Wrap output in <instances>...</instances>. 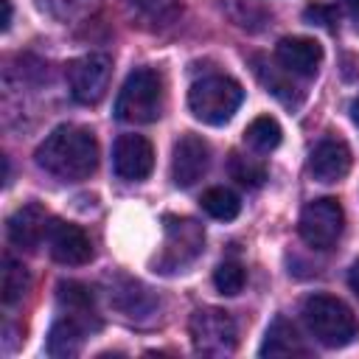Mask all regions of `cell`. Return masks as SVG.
Wrapping results in <instances>:
<instances>
[{
  "label": "cell",
  "instance_id": "1",
  "mask_svg": "<svg viewBox=\"0 0 359 359\" xmlns=\"http://www.w3.org/2000/svg\"><path fill=\"white\" fill-rule=\"evenodd\" d=\"M34 157L36 165L53 174L56 180H87L98 165V140L84 126L62 123L36 146Z\"/></svg>",
  "mask_w": 359,
  "mask_h": 359
},
{
  "label": "cell",
  "instance_id": "2",
  "mask_svg": "<svg viewBox=\"0 0 359 359\" xmlns=\"http://www.w3.org/2000/svg\"><path fill=\"white\" fill-rule=\"evenodd\" d=\"M303 323L309 325L311 337L325 348H345L359 337L356 314L334 294H309L303 300Z\"/></svg>",
  "mask_w": 359,
  "mask_h": 359
},
{
  "label": "cell",
  "instance_id": "3",
  "mask_svg": "<svg viewBox=\"0 0 359 359\" xmlns=\"http://www.w3.org/2000/svg\"><path fill=\"white\" fill-rule=\"evenodd\" d=\"M163 115V79L151 67H137L126 76L118 98L115 118L123 123H151Z\"/></svg>",
  "mask_w": 359,
  "mask_h": 359
},
{
  "label": "cell",
  "instance_id": "4",
  "mask_svg": "<svg viewBox=\"0 0 359 359\" xmlns=\"http://www.w3.org/2000/svg\"><path fill=\"white\" fill-rule=\"evenodd\" d=\"M241 101H244V90L230 76H205L194 81L188 90V107L194 118L210 126L227 123L241 107Z\"/></svg>",
  "mask_w": 359,
  "mask_h": 359
},
{
  "label": "cell",
  "instance_id": "5",
  "mask_svg": "<svg viewBox=\"0 0 359 359\" xmlns=\"http://www.w3.org/2000/svg\"><path fill=\"white\" fill-rule=\"evenodd\" d=\"M188 331H191V342L199 353L205 356H222V353H230L236 348V320L224 311V309H213V306H205V309H196L191 314V323H188Z\"/></svg>",
  "mask_w": 359,
  "mask_h": 359
},
{
  "label": "cell",
  "instance_id": "6",
  "mask_svg": "<svg viewBox=\"0 0 359 359\" xmlns=\"http://www.w3.org/2000/svg\"><path fill=\"white\" fill-rule=\"evenodd\" d=\"M345 227V213L342 205L334 196H323V199H311L303 210H300V238L314 247V250H328L337 244V238L342 236Z\"/></svg>",
  "mask_w": 359,
  "mask_h": 359
},
{
  "label": "cell",
  "instance_id": "7",
  "mask_svg": "<svg viewBox=\"0 0 359 359\" xmlns=\"http://www.w3.org/2000/svg\"><path fill=\"white\" fill-rule=\"evenodd\" d=\"M67 84H70V95L79 104H98L107 90H109V79H112V62L107 53H87L79 56L67 65Z\"/></svg>",
  "mask_w": 359,
  "mask_h": 359
},
{
  "label": "cell",
  "instance_id": "8",
  "mask_svg": "<svg viewBox=\"0 0 359 359\" xmlns=\"http://www.w3.org/2000/svg\"><path fill=\"white\" fill-rule=\"evenodd\" d=\"M202 247H205V230L199 222L168 216L165 219V244H163V252L157 258V266L163 272L182 269L185 264H191L202 252Z\"/></svg>",
  "mask_w": 359,
  "mask_h": 359
},
{
  "label": "cell",
  "instance_id": "9",
  "mask_svg": "<svg viewBox=\"0 0 359 359\" xmlns=\"http://www.w3.org/2000/svg\"><path fill=\"white\" fill-rule=\"evenodd\" d=\"M210 163V149L199 135H182L174 143L171 151V180L180 188H191L194 182H199L208 171Z\"/></svg>",
  "mask_w": 359,
  "mask_h": 359
},
{
  "label": "cell",
  "instance_id": "10",
  "mask_svg": "<svg viewBox=\"0 0 359 359\" xmlns=\"http://www.w3.org/2000/svg\"><path fill=\"white\" fill-rule=\"evenodd\" d=\"M112 168L121 180H146L154 168V149L143 135H121L112 149Z\"/></svg>",
  "mask_w": 359,
  "mask_h": 359
},
{
  "label": "cell",
  "instance_id": "11",
  "mask_svg": "<svg viewBox=\"0 0 359 359\" xmlns=\"http://www.w3.org/2000/svg\"><path fill=\"white\" fill-rule=\"evenodd\" d=\"M6 230H8V241L14 247H20L25 252H34L42 244V238H48V230H50L48 210L39 202H25L8 216Z\"/></svg>",
  "mask_w": 359,
  "mask_h": 359
},
{
  "label": "cell",
  "instance_id": "12",
  "mask_svg": "<svg viewBox=\"0 0 359 359\" xmlns=\"http://www.w3.org/2000/svg\"><path fill=\"white\" fill-rule=\"evenodd\" d=\"M48 250H50L53 261H59L65 266H81L93 258L90 236L79 224H70V222H50Z\"/></svg>",
  "mask_w": 359,
  "mask_h": 359
},
{
  "label": "cell",
  "instance_id": "13",
  "mask_svg": "<svg viewBox=\"0 0 359 359\" xmlns=\"http://www.w3.org/2000/svg\"><path fill=\"white\" fill-rule=\"evenodd\" d=\"M351 171V149L342 137H323L309 154V174L317 182H339Z\"/></svg>",
  "mask_w": 359,
  "mask_h": 359
},
{
  "label": "cell",
  "instance_id": "14",
  "mask_svg": "<svg viewBox=\"0 0 359 359\" xmlns=\"http://www.w3.org/2000/svg\"><path fill=\"white\" fill-rule=\"evenodd\" d=\"M275 62L294 76H314L323 62V45L311 36H283L275 45Z\"/></svg>",
  "mask_w": 359,
  "mask_h": 359
},
{
  "label": "cell",
  "instance_id": "15",
  "mask_svg": "<svg viewBox=\"0 0 359 359\" xmlns=\"http://www.w3.org/2000/svg\"><path fill=\"white\" fill-rule=\"evenodd\" d=\"M258 353L261 356H294V353H309V348L303 345V337L286 317H275L264 334Z\"/></svg>",
  "mask_w": 359,
  "mask_h": 359
},
{
  "label": "cell",
  "instance_id": "16",
  "mask_svg": "<svg viewBox=\"0 0 359 359\" xmlns=\"http://www.w3.org/2000/svg\"><path fill=\"white\" fill-rule=\"evenodd\" d=\"M81 342H84V331H81V323L70 314V317H62L50 325L48 331V356L53 359H70L81 351Z\"/></svg>",
  "mask_w": 359,
  "mask_h": 359
},
{
  "label": "cell",
  "instance_id": "17",
  "mask_svg": "<svg viewBox=\"0 0 359 359\" xmlns=\"http://www.w3.org/2000/svg\"><path fill=\"white\" fill-rule=\"evenodd\" d=\"M129 14L135 25L146 31H160L177 20L180 3L177 0H129Z\"/></svg>",
  "mask_w": 359,
  "mask_h": 359
},
{
  "label": "cell",
  "instance_id": "18",
  "mask_svg": "<svg viewBox=\"0 0 359 359\" xmlns=\"http://www.w3.org/2000/svg\"><path fill=\"white\" fill-rule=\"evenodd\" d=\"M252 67H255V76H258V81L266 87V93H272L278 101H283L286 107H297L300 104V93H297V87L292 84V79H283L280 76V70L283 67H275V65H269L264 56H252Z\"/></svg>",
  "mask_w": 359,
  "mask_h": 359
},
{
  "label": "cell",
  "instance_id": "19",
  "mask_svg": "<svg viewBox=\"0 0 359 359\" xmlns=\"http://www.w3.org/2000/svg\"><path fill=\"white\" fill-rule=\"evenodd\" d=\"M31 286L28 269L22 266V261H17L14 255H3V272H0V294L6 306H14L17 300L25 297Z\"/></svg>",
  "mask_w": 359,
  "mask_h": 359
},
{
  "label": "cell",
  "instance_id": "20",
  "mask_svg": "<svg viewBox=\"0 0 359 359\" xmlns=\"http://www.w3.org/2000/svg\"><path fill=\"white\" fill-rule=\"evenodd\" d=\"M283 132L280 123L272 115H258L255 121H250V126L244 129V143L255 151H272L280 143Z\"/></svg>",
  "mask_w": 359,
  "mask_h": 359
},
{
  "label": "cell",
  "instance_id": "21",
  "mask_svg": "<svg viewBox=\"0 0 359 359\" xmlns=\"http://www.w3.org/2000/svg\"><path fill=\"white\" fill-rule=\"evenodd\" d=\"M199 205H202V210H205L208 216H213V219H219V222H230V219H236L238 210H241L238 196H236L230 188H222V185L208 188V191L202 194Z\"/></svg>",
  "mask_w": 359,
  "mask_h": 359
},
{
  "label": "cell",
  "instance_id": "22",
  "mask_svg": "<svg viewBox=\"0 0 359 359\" xmlns=\"http://www.w3.org/2000/svg\"><path fill=\"white\" fill-rule=\"evenodd\" d=\"M36 8L59 22H73L98 8V0H34Z\"/></svg>",
  "mask_w": 359,
  "mask_h": 359
},
{
  "label": "cell",
  "instance_id": "23",
  "mask_svg": "<svg viewBox=\"0 0 359 359\" xmlns=\"http://www.w3.org/2000/svg\"><path fill=\"white\" fill-rule=\"evenodd\" d=\"M56 300H59V306H62L65 311H70L73 317L87 314V311L93 309V292H90V286H84V283H79V280H62V283L56 286Z\"/></svg>",
  "mask_w": 359,
  "mask_h": 359
},
{
  "label": "cell",
  "instance_id": "24",
  "mask_svg": "<svg viewBox=\"0 0 359 359\" xmlns=\"http://www.w3.org/2000/svg\"><path fill=\"white\" fill-rule=\"evenodd\" d=\"M227 168H230V177L238 180V182L247 185V188H258V185L266 180V165H264L261 160H255V157H244V154H238V151L230 154Z\"/></svg>",
  "mask_w": 359,
  "mask_h": 359
},
{
  "label": "cell",
  "instance_id": "25",
  "mask_svg": "<svg viewBox=\"0 0 359 359\" xmlns=\"http://www.w3.org/2000/svg\"><path fill=\"white\" fill-rule=\"evenodd\" d=\"M244 280H247V275H244L241 264H236V261H224V264H219L216 272H213V286H216L222 294H227V297L238 294V292L244 289Z\"/></svg>",
  "mask_w": 359,
  "mask_h": 359
},
{
  "label": "cell",
  "instance_id": "26",
  "mask_svg": "<svg viewBox=\"0 0 359 359\" xmlns=\"http://www.w3.org/2000/svg\"><path fill=\"white\" fill-rule=\"evenodd\" d=\"M303 17H306V22H311V25H323V28H331V25L337 22V8H334V6H323V3H314V6H309V8L303 11Z\"/></svg>",
  "mask_w": 359,
  "mask_h": 359
},
{
  "label": "cell",
  "instance_id": "27",
  "mask_svg": "<svg viewBox=\"0 0 359 359\" xmlns=\"http://www.w3.org/2000/svg\"><path fill=\"white\" fill-rule=\"evenodd\" d=\"M348 286H351L353 294L359 297V258L353 261V266H351V272H348Z\"/></svg>",
  "mask_w": 359,
  "mask_h": 359
},
{
  "label": "cell",
  "instance_id": "28",
  "mask_svg": "<svg viewBox=\"0 0 359 359\" xmlns=\"http://www.w3.org/2000/svg\"><path fill=\"white\" fill-rule=\"evenodd\" d=\"M0 6H3V31H8V25H11V0H0Z\"/></svg>",
  "mask_w": 359,
  "mask_h": 359
},
{
  "label": "cell",
  "instance_id": "29",
  "mask_svg": "<svg viewBox=\"0 0 359 359\" xmlns=\"http://www.w3.org/2000/svg\"><path fill=\"white\" fill-rule=\"evenodd\" d=\"M351 118H353V123L359 126V95L351 101Z\"/></svg>",
  "mask_w": 359,
  "mask_h": 359
},
{
  "label": "cell",
  "instance_id": "30",
  "mask_svg": "<svg viewBox=\"0 0 359 359\" xmlns=\"http://www.w3.org/2000/svg\"><path fill=\"white\" fill-rule=\"evenodd\" d=\"M345 3H348V11H351V14L359 20V0H345Z\"/></svg>",
  "mask_w": 359,
  "mask_h": 359
}]
</instances>
